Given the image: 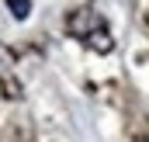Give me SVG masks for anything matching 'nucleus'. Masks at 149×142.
<instances>
[{
  "label": "nucleus",
  "instance_id": "nucleus-1",
  "mask_svg": "<svg viewBox=\"0 0 149 142\" xmlns=\"http://www.w3.org/2000/svg\"><path fill=\"white\" fill-rule=\"evenodd\" d=\"M7 7H10V14H14L17 21H24V17L31 14V0H7Z\"/></svg>",
  "mask_w": 149,
  "mask_h": 142
},
{
  "label": "nucleus",
  "instance_id": "nucleus-2",
  "mask_svg": "<svg viewBox=\"0 0 149 142\" xmlns=\"http://www.w3.org/2000/svg\"><path fill=\"white\" fill-rule=\"evenodd\" d=\"M135 142H149V139H146V135H139V139H135Z\"/></svg>",
  "mask_w": 149,
  "mask_h": 142
}]
</instances>
